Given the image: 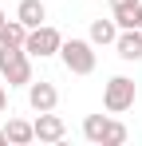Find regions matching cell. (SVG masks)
<instances>
[{
	"label": "cell",
	"mask_w": 142,
	"mask_h": 146,
	"mask_svg": "<svg viewBox=\"0 0 142 146\" xmlns=\"http://www.w3.org/2000/svg\"><path fill=\"white\" fill-rule=\"evenodd\" d=\"M0 79L8 87H28L32 83V55L24 48H0Z\"/></svg>",
	"instance_id": "obj_1"
},
{
	"label": "cell",
	"mask_w": 142,
	"mask_h": 146,
	"mask_svg": "<svg viewBox=\"0 0 142 146\" xmlns=\"http://www.w3.org/2000/svg\"><path fill=\"white\" fill-rule=\"evenodd\" d=\"M59 59H63V67H67L71 75H91L95 63H99V59H95V44L91 40H75V36L59 44Z\"/></svg>",
	"instance_id": "obj_2"
},
{
	"label": "cell",
	"mask_w": 142,
	"mask_h": 146,
	"mask_svg": "<svg viewBox=\"0 0 142 146\" xmlns=\"http://www.w3.org/2000/svg\"><path fill=\"white\" fill-rule=\"evenodd\" d=\"M134 99H138V87H134L130 75H111V79H107V87H103V107H107V115L130 111Z\"/></svg>",
	"instance_id": "obj_3"
},
{
	"label": "cell",
	"mask_w": 142,
	"mask_h": 146,
	"mask_svg": "<svg viewBox=\"0 0 142 146\" xmlns=\"http://www.w3.org/2000/svg\"><path fill=\"white\" fill-rule=\"evenodd\" d=\"M59 44H63V36L51 24H40V28H28L24 51H28L32 59H51V55H59Z\"/></svg>",
	"instance_id": "obj_4"
},
{
	"label": "cell",
	"mask_w": 142,
	"mask_h": 146,
	"mask_svg": "<svg viewBox=\"0 0 142 146\" xmlns=\"http://www.w3.org/2000/svg\"><path fill=\"white\" fill-rule=\"evenodd\" d=\"M32 126H36V142H51L55 146V142L67 138V122L59 119V115H51V111H40Z\"/></svg>",
	"instance_id": "obj_5"
},
{
	"label": "cell",
	"mask_w": 142,
	"mask_h": 146,
	"mask_svg": "<svg viewBox=\"0 0 142 146\" xmlns=\"http://www.w3.org/2000/svg\"><path fill=\"white\" fill-rule=\"evenodd\" d=\"M55 103H59V91H55V83H47V79H32L28 83V107L40 115V111H55Z\"/></svg>",
	"instance_id": "obj_6"
},
{
	"label": "cell",
	"mask_w": 142,
	"mask_h": 146,
	"mask_svg": "<svg viewBox=\"0 0 142 146\" xmlns=\"http://www.w3.org/2000/svg\"><path fill=\"white\" fill-rule=\"evenodd\" d=\"M115 51H118V59H126V63L142 59V28H122L118 40H115Z\"/></svg>",
	"instance_id": "obj_7"
},
{
	"label": "cell",
	"mask_w": 142,
	"mask_h": 146,
	"mask_svg": "<svg viewBox=\"0 0 142 146\" xmlns=\"http://www.w3.org/2000/svg\"><path fill=\"white\" fill-rule=\"evenodd\" d=\"M16 20H20L24 28H40V24L47 20L44 0H20V8H16Z\"/></svg>",
	"instance_id": "obj_8"
},
{
	"label": "cell",
	"mask_w": 142,
	"mask_h": 146,
	"mask_svg": "<svg viewBox=\"0 0 142 146\" xmlns=\"http://www.w3.org/2000/svg\"><path fill=\"white\" fill-rule=\"evenodd\" d=\"M4 138H8L12 146H28V142H36V126H32L28 119H8Z\"/></svg>",
	"instance_id": "obj_9"
},
{
	"label": "cell",
	"mask_w": 142,
	"mask_h": 146,
	"mask_svg": "<svg viewBox=\"0 0 142 146\" xmlns=\"http://www.w3.org/2000/svg\"><path fill=\"white\" fill-rule=\"evenodd\" d=\"M87 40H91L95 48H107V44H115V40H118V24H115V16H111V20H91V32H87Z\"/></svg>",
	"instance_id": "obj_10"
},
{
	"label": "cell",
	"mask_w": 142,
	"mask_h": 146,
	"mask_svg": "<svg viewBox=\"0 0 142 146\" xmlns=\"http://www.w3.org/2000/svg\"><path fill=\"white\" fill-rule=\"evenodd\" d=\"M24 40H28V28L20 20H4L0 24V48H24Z\"/></svg>",
	"instance_id": "obj_11"
},
{
	"label": "cell",
	"mask_w": 142,
	"mask_h": 146,
	"mask_svg": "<svg viewBox=\"0 0 142 146\" xmlns=\"http://www.w3.org/2000/svg\"><path fill=\"white\" fill-rule=\"evenodd\" d=\"M107 122H111V115H87V119H83V138H87V142H95V146H103Z\"/></svg>",
	"instance_id": "obj_12"
},
{
	"label": "cell",
	"mask_w": 142,
	"mask_h": 146,
	"mask_svg": "<svg viewBox=\"0 0 142 146\" xmlns=\"http://www.w3.org/2000/svg\"><path fill=\"white\" fill-rule=\"evenodd\" d=\"M126 138H130V134H126V126H122L118 119H111V122H107V134H103V146H122Z\"/></svg>",
	"instance_id": "obj_13"
},
{
	"label": "cell",
	"mask_w": 142,
	"mask_h": 146,
	"mask_svg": "<svg viewBox=\"0 0 142 146\" xmlns=\"http://www.w3.org/2000/svg\"><path fill=\"white\" fill-rule=\"evenodd\" d=\"M130 8H138V0H111V12H130Z\"/></svg>",
	"instance_id": "obj_14"
},
{
	"label": "cell",
	"mask_w": 142,
	"mask_h": 146,
	"mask_svg": "<svg viewBox=\"0 0 142 146\" xmlns=\"http://www.w3.org/2000/svg\"><path fill=\"white\" fill-rule=\"evenodd\" d=\"M4 111H8V83L0 79V115H4Z\"/></svg>",
	"instance_id": "obj_15"
},
{
	"label": "cell",
	"mask_w": 142,
	"mask_h": 146,
	"mask_svg": "<svg viewBox=\"0 0 142 146\" xmlns=\"http://www.w3.org/2000/svg\"><path fill=\"white\" fill-rule=\"evenodd\" d=\"M134 28H142V0H138V8H134Z\"/></svg>",
	"instance_id": "obj_16"
},
{
	"label": "cell",
	"mask_w": 142,
	"mask_h": 146,
	"mask_svg": "<svg viewBox=\"0 0 142 146\" xmlns=\"http://www.w3.org/2000/svg\"><path fill=\"white\" fill-rule=\"evenodd\" d=\"M4 142H8V138H4V126H0V146H4Z\"/></svg>",
	"instance_id": "obj_17"
},
{
	"label": "cell",
	"mask_w": 142,
	"mask_h": 146,
	"mask_svg": "<svg viewBox=\"0 0 142 146\" xmlns=\"http://www.w3.org/2000/svg\"><path fill=\"white\" fill-rule=\"evenodd\" d=\"M4 20H8V16H4V8H0V24H4Z\"/></svg>",
	"instance_id": "obj_18"
}]
</instances>
